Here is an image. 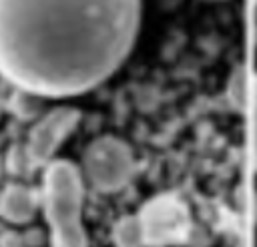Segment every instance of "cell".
I'll return each mask as SVG.
<instances>
[{
	"label": "cell",
	"mask_w": 257,
	"mask_h": 247,
	"mask_svg": "<svg viewBox=\"0 0 257 247\" xmlns=\"http://www.w3.org/2000/svg\"><path fill=\"white\" fill-rule=\"evenodd\" d=\"M141 0H0V74L68 96L108 78L139 30Z\"/></svg>",
	"instance_id": "cell-1"
},
{
	"label": "cell",
	"mask_w": 257,
	"mask_h": 247,
	"mask_svg": "<svg viewBox=\"0 0 257 247\" xmlns=\"http://www.w3.org/2000/svg\"><path fill=\"white\" fill-rule=\"evenodd\" d=\"M46 217L52 227L54 247H86L80 223L82 183L76 167L68 161H54L44 177Z\"/></svg>",
	"instance_id": "cell-2"
},
{
	"label": "cell",
	"mask_w": 257,
	"mask_h": 247,
	"mask_svg": "<svg viewBox=\"0 0 257 247\" xmlns=\"http://www.w3.org/2000/svg\"><path fill=\"white\" fill-rule=\"evenodd\" d=\"M84 171L96 189L116 191L131 177L133 171L131 151L118 139L102 137L86 149Z\"/></svg>",
	"instance_id": "cell-3"
},
{
	"label": "cell",
	"mask_w": 257,
	"mask_h": 247,
	"mask_svg": "<svg viewBox=\"0 0 257 247\" xmlns=\"http://www.w3.org/2000/svg\"><path fill=\"white\" fill-rule=\"evenodd\" d=\"M187 229V209L175 197H157L149 201L139 215L143 243L165 245L183 237Z\"/></svg>",
	"instance_id": "cell-4"
},
{
	"label": "cell",
	"mask_w": 257,
	"mask_h": 247,
	"mask_svg": "<svg viewBox=\"0 0 257 247\" xmlns=\"http://www.w3.org/2000/svg\"><path fill=\"white\" fill-rule=\"evenodd\" d=\"M78 122V112L74 108H56L50 114H46L30 133L28 141V155L32 163L46 161L56 147L62 143V139L74 129Z\"/></svg>",
	"instance_id": "cell-5"
},
{
	"label": "cell",
	"mask_w": 257,
	"mask_h": 247,
	"mask_svg": "<svg viewBox=\"0 0 257 247\" xmlns=\"http://www.w3.org/2000/svg\"><path fill=\"white\" fill-rule=\"evenodd\" d=\"M36 211V197L22 185H10L0 195V213L4 219L14 223L28 221Z\"/></svg>",
	"instance_id": "cell-6"
},
{
	"label": "cell",
	"mask_w": 257,
	"mask_h": 247,
	"mask_svg": "<svg viewBox=\"0 0 257 247\" xmlns=\"http://www.w3.org/2000/svg\"><path fill=\"white\" fill-rule=\"evenodd\" d=\"M30 163H32V161H30V155H28L26 149H22V147H14V149L10 151V157H8V169H10L12 173L22 175V173L28 169Z\"/></svg>",
	"instance_id": "cell-7"
},
{
	"label": "cell",
	"mask_w": 257,
	"mask_h": 247,
	"mask_svg": "<svg viewBox=\"0 0 257 247\" xmlns=\"http://www.w3.org/2000/svg\"><path fill=\"white\" fill-rule=\"evenodd\" d=\"M251 118H253V163L257 169V78L253 80V90H251Z\"/></svg>",
	"instance_id": "cell-8"
},
{
	"label": "cell",
	"mask_w": 257,
	"mask_h": 247,
	"mask_svg": "<svg viewBox=\"0 0 257 247\" xmlns=\"http://www.w3.org/2000/svg\"><path fill=\"white\" fill-rule=\"evenodd\" d=\"M0 247H22V241H20L18 235L6 233V235L2 237V241H0Z\"/></svg>",
	"instance_id": "cell-9"
}]
</instances>
